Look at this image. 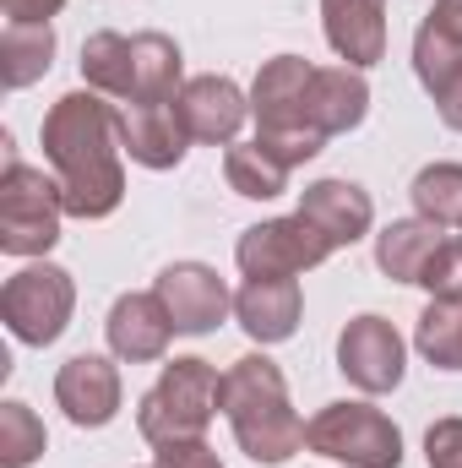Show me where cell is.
I'll return each mask as SVG.
<instances>
[{"label": "cell", "instance_id": "6da1fadb", "mask_svg": "<svg viewBox=\"0 0 462 468\" xmlns=\"http://www.w3.org/2000/svg\"><path fill=\"white\" fill-rule=\"evenodd\" d=\"M38 142H44L55 180H60L66 213L88 218V224L110 218L125 197V164H120L125 142H120L115 104H104V93H93V88L60 93L38 125Z\"/></svg>", "mask_w": 462, "mask_h": 468}, {"label": "cell", "instance_id": "7a4b0ae2", "mask_svg": "<svg viewBox=\"0 0 462 468\" xmlns=\"http://www.w3.org/2000/svg\"><path fill=\"white\" fill-rule=\"evenodd\" d=\"M224 414L250 463H289L305 447V420L289 403V381L267 354H245L224 370Z\"/></svg>", "mask_w": 462, "mask_h": 468}, {"label": "cell", "instance_id": "3957f363", "mask_svg": "<svg viewBox=\"0 0 462 468\" xmlns=\"http://www.w3.org/2000/svg\"><path fill=\"white\" fill-rule=\"evenodd\" d=\"M224 409V376L185 354V359H169L163 376L142 392V409H136V431L152 441V447H169V441H196L207 436L213 414Z\"/></svg>", "mask_w": 462, "mask_h": 468}, {"label": "cell", "instance_id": "277c9868", "mask_svg": "<svg viewBox=\"0 0 462 468\" xmlns=\"http://www.w3.org/2000/svg\"><path fill=\"white\" fill-rule=\"evenodd\" d=\"M60 218H66L60 180H44V169H27L5 147V175H0V250L5 256H44L60 239Z\"/></svg>", "mask_w": 462, "mask_h": 468}, {"label": "cell", "instance_id": "5b68a950", "mask_svg": "<svg viewBox=\"0 0 462 468\" xmlns=\"http://www.w3.org/2000/svg\"><path fill=\"white\" fill-rule=\"evenodd\" d=\"M71 311H77V283L55 261H33V267L11 272L0 289V322L27 349H49L71 327Z\"/></svg>", "mask_w": 462, "mask_h": 468}, {"label": "cell", "instance_id": "8992f818", "mask_svg": "<svg viewBox=\"0 0 462 468\" xmlns=\"http://www.w3.org/2000/svg\"><path fill=\"white\" fill-rule=\"evenodd\" d=\"M305 447L348 468H403V431L370 403H327L305 425Z\"/></svg>", "mask_w": 462, "mask_h": 468}, {"label": "cell", "instance_id": "52a82bcc", "mask_svg": "<svg viewBox=\"0 0 462 468\" xmlns=\"http://www.w3.org/2000/svg\"><path fill=\"white\" fill-rule=\"evenodd\" d=\"M332 256V239L316 229L305 213L294 218H267V224H250L234 245V261L245 278H299L310 267H321Z\"/></svg>", "mask_w": 462, "mask_h": 468}, {"label": "cell", "instance_id": "ba28073f", "mask_svg": "<svg viewBox=\"0 0 462 468\" xmlns=\"http://www.w3.org/2000/svg\"><path fill=\"white\" fill-rule=\"evenodd\" d=\"M338 370L364 398L397 392V381L408 370V344H403V333L386 316H353L338 333Z\"/></svg>", "mask_w": 462, "mask_h": 468}, {"label": "cell", "instance_id": "9c48e42d", "mask_svg": "<svg viewBox=\"0 0 462 468\" xmlns=\"http://www.w3.org/2000/svg\"><path fill=\"white\" fill-rule=\"evenodd\" d=\"M152 294L163 300L174 333H185V338H207L213 327H224V316L234 311L229 283H224L218 267H207V261H169V267L158 272Z\"/></svg>", "mask_w": 462, "mask_h": 468}, {"label": "cell", "instance_id": "30bf717a", "mask_svg": "<svg viewBox=\"0 0 462 468\" xmlns=\"http://www.w3.org/2000/svg\"><path fill=\"white\" fill-rule=\"evenodd\" d=\"M316 66L299 55H272L256 71L250 88V115H256V136H283V131H310L305 125V88H310ZM321 136V131H316Z\"/></svg>", "mask_w": 462, "mask_h": 468}, {"label": "cell", "instance_id": "8fae6325", "mask_svg": "<svg viewBox=\"0 0 462 468\" xmlns=\"http://www.w3.org/2000/svg\"><path fill=\"white\" fill-rule=\"evenodd\" d=\"M120 398H125L120 370H115V359H104V354H77V359H66L60 376H55V403H60L66 420L82 425V431L110 425L120 414Z\"/></svg>", "mask_w": 462, "mask_h": 468}, {"label": "cell", "instance_id": "7c38bea8", "mask_svg": "<svg viewBox=\"0 0 462 468\" xmlns=\"http://www.w3.org/2000/svg\"><path fill=\"white\" fill-rule=\"evenodd\" d=\"M299 311H305V294L294 278H245L239 294H234V322L245 327L250 344H289L294 327H299Z\"/></svg>", "mask_w": 462, "mask_h": 468}, {"label": "cell", "instance_id": "4fadbf2b", "mask_svg": "<svg viewBox=\"0 0 462 468\" xmlns=\"http://www.w3.org/2000/svg\"><path fill=\"white\" fill-rule=\"evenodd\" d=\"M180 120H185L191 142L234 147L239 125L250 120V99L239 93V82H229V77H191L180 88Z\"/></svg>", "mask_w": 462, "mask_h": 468}, {"label": "cell", "instance_id": "5bb4252c", "mask_svg": "<svg viewBox=\"0 0 462 468\" xmlns=\"http://www.w3.org/2000/svg\"><path fill=\"white\" fill-rule=\"evenodd\" d=\"M120 142L131 153V164L142 169H174L191 147V131L180 120V99L169 104H125L120 110Z\"/></svg>", "mask_w": 462, "mask_h": 468}, {"label": "cell", "instance_id": "9a60e30c", "mask_svg": "<svg viewBox=\"0 0 462 468\" xmlns=\"http://www.w3.org/2000/svg\"><path fill=\"white\" fill-rule=\"evenodd\" d=\"M321 27L332 55L353 71L386 60V0H321Z\"/></svg>", "mask_w": 462, "mask_h": 468}, {"label": "cell", "instance_id": "2e32d148", "mask_svg": "<svg viewBox=\"0 0 462 468\" xmlns=\"http://www.w3.org/2000/svg\"><path fill=\"white\" fill-rule=\"evenodd\" d=\"M104 333H110L115 359H125V365H152V359H163V349H169L174 322H169V311H163L158 294H120L110 322H104Z\"/></svg>", "mask_w": 462, "mask_h": 468}, {"label": "cell", "instance_id": "e0dca14e", "mask_svg": "<svg viewBox=\"0 0 462 468\" xmlns=\"http://www.w3.org/2000/svg\"><path fill=\"white\" fill-rule=\"evenodd\" d=\"M370 115V82L353 66H316L305 88V125L321 136H343Z\"/></svg>", "mask_w": 462, "mask_h": 468}, {"label": "cell", "instance_id": "ac0fdd59", "mask_svg": "<svg viewBox=\"0 0 462 468\" xmlns=\"http://www.w3.org/2000/svg\"><path fill=\"white\" fill-rule=\"evenodd\" d=\"M299 213L332 239V250L364 239L370 224H375V202H370V191L353 186V180H316V186H305V191H299Z\"/></svg>", "mask_w": 462, "mask_h": 468}, {"label": "cell", "instance_id": "d6986e66", "mask_svg": "<svg viewBox=\"0 0 462 468\" xmlns=\"http://www.w3.org/2000/svg\"><path fill=\"white\" fill-rule=\"evenodd\" d=\"M436 250H441V229L425 224V218H397V224H386L375 234V267L392 283H419Z\"/></svg>", "mask_w": 462, "mask_h": 468}, {"label": "cell", "instance_id": "ffe728a7", "mask_svg": "<svg viewBox=\"0 0 462 468\" xmlns=\"http://www.w3.org/2000/svg\"><path fill=\"white\" fill-rule=\"evenodd\" d=\"M131 55H136V99L131 104H169V99H180L185 60H180V44L169 33H158V27L136 33L131 38Z\"/></svg>", "mask_w": 462, "mask_h": 468}, {"label": "cell", "instance_id": "44dd1931", "mask_svg": "<svg viewBox=\"0 0 462 468\" xmlns=\"http://www.w3.org/2000/svg\"><path fill=\"white\" fill-rule=\"evenodd\" d=\"M49 66H55V27L49 22H5V33H0V82L16 93V88H33Z\"/></svg>", "mask_w": 462, "mask_h": 468}, {"label": "cell", "instance_id": "7402d4cb", "mask_svg": "<svg viewBox=\"0 0 462 468\" xmlns=\"http://www.w3.org/2000/svg\"><path fill=\"white\" fill-rule=\"evenodd\" d=\"M82 82L104 99H136V55H131V38L104 27V33H88L82 44Z\"/></svg>", "mask_w": 462, "mask_h": 468}, {"label": "cell", "instance_id": "603a6c76", "mask_svg": "<svg viewBox=\"0 0 462 468\" xmlns=\"http://www.w3.org/2000/svg\"><path fill=\"white\" fill-rule=\"evenodd\" d=\"M289 164H278L261 142H234L224 153V180H229L234 197H250V202H272L289 191Z\"/></svg>", "mask_w": 462, "mask_h": 468}, {"label": "cell", "instance_id": "cb8c5ba5", "mask_svg": "<svg viewBox=\"0 0 462 468\" xmlns=\"http://www.w3.org/2000/svg\"><path fill=\"white\" fill-rule=\"evenodd\" d=\"M414 207L436 229H462V164H430L414 175Z\"/></svg>", "mask_w": 462, "mask_h": 468}, {"label": "cell", "instance_id": "d4e9b609", "mask_svg": "<svg viewBox=\"0 0 462 468\" xmlns=\"http://www.w3.org/2000/svg\"><path fill=\"white\" fill-rule=\"evenodd\" d=\"M414 349L436 370H462V300H430L414 333Z\"/></svg>", "mask_w": 462, "mask_h": 468}, {"label": "cell", "instance_id": "484cf974", "mask_svg": "<svg viewBox=\"0 0 462 468\" xmlns=\"http://www.w3.org/2000/svg\"><path fill=\"white\" fill-rule=\"evenodd\" d=\"M49 436H44V420L27 409V403H0V468H27L44 458Z\"/></svg>", "mask_w": 462, "mask_h": 468}, {"label": "cell", "instance_id": "4316f807", "mask_svg": "<svg viewBox=\"0 0 462 468\" xmlns=\"http://www.w3.org/2000/svg\"><path fill=\"white\" fill-rule=\"evenodd\" d=\"M419 289H430V300H462V234L441 239V250L430 256Z\"/></svg>", "mask_w": 462, "mask_h": 468}, {"label": "cell", "instance_id": "83f0119b", "mask_svg": "<svg viewBox=\"0 0 462 468\" xmlns=\"http://www.w3.org/2000/svg\"><path fill=\"white\" fill-rule=\"evenodd\" d=\"M425 458L430 468H462V414H446L425 431Z\"/></svg>", "mask_w": 462, "mask_h": 468}, {"label": "cell", "instance_id": "f1b7e54d", "mask_svg": "<svg viewBox=\"0 0 462 468\" xmlns=\"http://www.w3.org/2000/svg\"><path fill=\"white\" fill-rule=\"evenodd\" d=\"M152 468H224V463H218V452L196 436V441H169V447H158Z\"/></svg>", "mask_w": 462, "mask_h": 468}, {"label": "cell", "instance_id": "f546056e", "mask_svg": "<svg viewBox=\"0 0 462 468\" xmlns=\"http://www.w3.org/2000/svg\"><path fill=\"white\" fill-rule=\"evenodd\" d=\"M430 99H436V110H441V120L452 125V131H462V66H452L436 88H430Z\"/></svg>", "mask_w": 462, "mask_h": 468}, {"label": "cell", "instance_id": "4dcf8cb0", "mask_svg": "<svg viewBox=\"0 0 462 468\" xmlns=\"http://www.w3.org/2000/svg\"><path fill=\"white\" fill-rule=\"evenodd\" d=\"M60 5L66 0H0L5 22H49V16H60Z\"/></svg>", "mask_w": 462, "mask_h": 468}, {"label": "cell", "instance_id": "1f68e13d", "mask_svg": "<svg viewBox=\"0 0 462 468\" xmlns=\"http://www.w3.org/2000/svg\"><path fill=\"white\" fill-rule=\"evenodd\" d=\"M425 22H430L446 44H457L462 49V0H436V11H430Z\"/></svg>", "mask_w": 462, "mask_h": 468}]
</instances>
